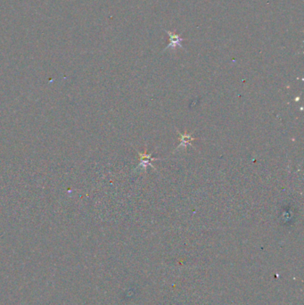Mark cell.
Returning <instances> with one entry per match:
<instances>
[{
  "mask_svg": "<svg viewBox=\"0 0 304 305\" xmlns=\"http://www.w3.org/2000/svg\"><path fill=\"white\" fill-rule=\"evenodd\" d=\"M178 133L179 135V140H180V144H179V147L176 148V150H179V149H183V150H186L187 147H193L192 146V141L195 140V138L192 137L193 132L191 133H181L180 131L178 130Z\"/></svg>",
  "mask_w": 304,
  "mask_h": 305,
  "instance_id": "3",
  "label": "cell"
},
{
  "mask_svg": "<svg viewBox=\"0 0 304 305\" xmlns=\"http://www.w3.org/2000/svg\"><path fill=\"white\" fill-rule=\"evenodd\" d=\"M164 32L168 34L169 44L165 48V49L163 50V52H165L169 49H172L173 50H175L177 48H180V49H184L182 42L185 41V39H183L180 35L177 34L176 32H171V31H167V30H164Z\"/></svg>",
  "mask_w": 304,
  "mask_h": 305,
  "instance_id": "2",
  "label": "cell"
},
{
  "mask_svg": "<svg viewBox=\"0 0 304 305\" xmlns=\"http://www.w3.org/2000/svg\"><path fill=\"white\" fill-rule=\"evenodd\" d=\"M138 156H139V163H138V167L136 169V171H146L147 166H151L154 171L156 170L155 167L151 163V162L153 161H159L160 159L154 158L152 157L153 153H147V149L146 147H145V151L144 152H138Z\"/></svg>",
  "mask_w": 304,
  "mask_h": 305,
  "instance_id": "1",
  "label": "cell"
}]
</instances>
